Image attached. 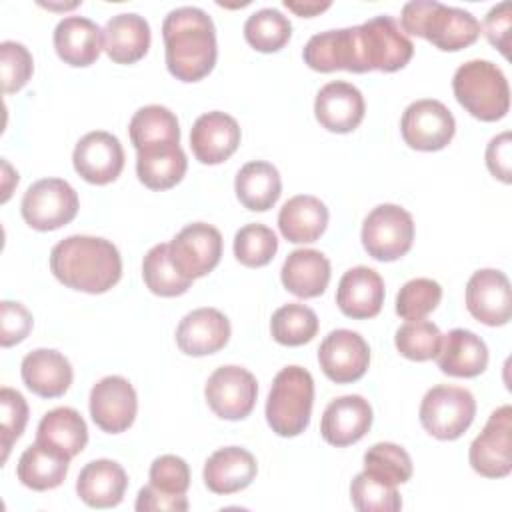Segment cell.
<instances>
[{
    "instance_id": "1",
    "label": "cell",
    "mask_w": 512,
    "mask_h": 512,
    "mask_svg": "<svg viewBox=\"0 0 512 512\" xmlns=\"http://www.w3.org/2000/svg\"><path fill=\"white\" fill-rule=\"evenodd\" d=\"M162 38L168 72L182 82L208 76L218 58L216 28L212 18L196 6H180L166 14Z\"/></svg>"
},
{
    "instance_id": "2",
    "label": "cell",
    "mask_w": 512,
    "mask_h": 512,
    "mask_svg": "<svg viewBox=\"0 0 512 512\" xmlns=\"http://www.w3.org/2000/svg\"><path fill=\"white\" fill-rule=\"evenodd\" d=\"M52 274L68 288L102 294L118 284L122 258L118 248L98 236H68L50 252Z\"/></svg>"
},
{
    "instance_id": "3",
    "label": "cell",
    "mask_w": 512,
    "mask_h": 512,
    "mask_svg": "<svg viewBox=\"0 0 512 512\" xmlns=\"http://www.w3.org/2000/svg\"><path fill=\"white\" fill-rule=\"evenodd\" d=\"M400 24L404 32L420 36L444 52H456L474 44L482 30L476 16L468 10L436 0L406 2Z\"/></svg>"
},
{
    "instance_id": "4",
    "label": "cell",
    "mask_w": 512,
    "mask_h": 512,
    "mask_svg": "<svg viewBox=\"0 0 512 512\" xmlns=\"http://www.w3.org/2000/svg\"><path fill=\"white\" fill-rule=\"evenodd\" d=\"M452 90L458 104L482 122H496L510 108L508 80L490 60H468L458 66Z\"/></svg>"
},
{
    "instance_id": "5",
    "label": "cell",
    "mask_w": 512,
    "mask_h": 512,
    "mask_svg": "<svg viewBox=\"0 0 512 512\" xmlns=\"http://www.w3.org/2000/svg\"><path fill=\"white\" fill-rule=\"evenodd\" d=\"M314 404V380L302 366L282 368L266 400V420L272 432L284 438L302 434L310 424Z\"/></svg>"
},
{
    "instance_id": "6",
    "label": "cell",
    "mask_w": 512,
    "mask_h": 512,
    "mask_svg": "<svg viewBox=\"0 0 512 512\" xmlns=\"http://www.w3.org/2000/svg\"><path fill=\"white\" fill-rule=\"evenodd\" d=\"M476 416V400L460 386H434L420 402V424L438 440L460 438Z\"/></svg>"
},
{
    "instance_id": "7",
    "label": "cell",
    "mask_w": 512,
    "mask_h": 512,
    "mask_svg": "<svg viewBox=\"0 0 512 512\" xmlns=\"http://www.w3.org/2000/svg\"><path fill=\"white\" fill-rule=\"evenodd\" d=\"M362 246L374 260L402 258L414 242V220L398 204H380L362 222Z\"/></svg>"
},
{
    "instance_id": "8",
    "label": "cell",
    "mask_w": 512,
    "mask_h": 512,
    "mask_svg": "<svg viewBox=\"0 0 512 512\" xmlns=\"http://www.w3.org/2000/svg\"><path fill=\"white\" fill-rule=\"evenodd\" d=\"M78 206V194L66 180L42 178L24 192L20 212L30 228L48 232L72 222Z\"/></svg>"
},
{
    "instance_id": "9",
    "label": "cell",
    "mask_w": 512,
    "mask_h": 512,
    "mask_svg": "<svg viewBox=\"0 0 512 512\" xmlns=\"http://www.w3.org/2000/svg\"><path fill=\"white\" fill-rule=\"evenodd\" d=\"M468 460L484 478H504L512 470V408H496L484 430L472 440Z\"/></svg>"
},
{
    "instance_id": "10",
    "label": "cell",
    "mask_w": 512,
    "mask_h": 512,
    "mask_svg": "<svg viewBox=\"0 0 512 512\" xmlns=\"http://www.w3.org/2000/svg\"><path fill=\"white\" fill-rule=\"evenodd\" d=\"M400 132L410 148L436 152L446 148L454 138L456 120L440 100L422 98L404 110Z\"/></svg>"
},
{
    "instance_id": "11",
    "label": "cell",
    "mask_w": 512,
    "mask_h": 512,
    "mask_svg": "<svg viewBox=\"0 0 512 512\" xmlns=\"http://www.w3.org/2000/svg\"><path fill=\"white\" fill-rule=\"evenodd\" d=\"M302 56H304V62L316 72H334V70H348L358 74L368 72L364 62L360 26L326 30V32L314 34L306 42Z\"/></svg>"
},
{
    "instance_id": "12",
    "label": "cell",
    "mask_w": 512,
    "mask_h": 512,
    "mask_svg": "<svg viewBox=\"0 0 512 512\" xmlns=\"http://www.w3.org/2000/svg\"><path fill=\"white\" fill-rule=\"evenodd\" d=\"M204 396L218 418L242 420L254 410L258 382L242 366H220L208 376Z\"/></svg>"
},
{
    "instance_id": "13",
    "label": "cell",
    "mask_w": 512,
    "mask_h": 512,
    "mask_svg": "<svg viewBox=\"0 0 512 512\" xmlns=\"http://www.w3.org/2000/svg\"><path fill=\"white\" fill-rule=\"evenodd\" d=\"M360 36L368 72H396L404 68L414 54L412 40L392 16H374L366 20L360 24Z\"/></svg>"
},
{
    "instance_id": "14",
    "label": "cell",
    "mask_w": 512,
    "mask_h": 512,
    "mask_svg": "<svg viewBox=\"0 0 512 512\" xmlns=\"http://www.w3.org/2000/svg\"><path fill=\"white\" fill-rule=\"evenodd\" d=\"M172 264L186 278H202L212 272L222 256V234L206 222L184 226L168 244Z\"/></svg>"
},
{
    "instance_id": "15",
    "label": "cell",
    "mask_w": 512,
    "mask_h": 512,
    "mask_svg": "<svg viewBox=\"0 0 512 512\" xmlns=\"http://www.w3.org/2000/svg\"><path fill=\"white\" fill-rule=\"evenodd\" d=\"M318 362L328 380L350 384L360 380L370 364L368 342L354 330H332L318 348Z\"/></svg>"
},
{
    "instance_id": "16",
    "label": "cell",
    "mask_w": 512,
    "mask_h": 512,
    "mask_svg": "<svg viewBox=\"0 0 512 512\" xmlns=\"http://www.w3.org/2000/svg\"><path fill=\"white\" fill-rule=\"evenodd\" d=\"M138 412L134 386L122 376H104L90 390V416L94 424L108 432L128 430Z\"/></svg>"
},
{
    "instance_id": "17",
    "label": "cell",
    "mask_w": 512,
    "mask_h": 512,
    "mask_svg": "<svg viewBox=\"0 0 512 512\" xmlns=\"http://www.w3.org/2000/svg\"><path fill=\"white\" fill-rule=\"evenodd\" d=\"M72 164L86 182L102 186L120 176L124 168V150L114 134L94 130L78 140Z\"/></svg>"
},
{
    "instance_id": "18",
    "label": "cell",
    "mask_w": 512,
    "mask_h": 512,
    "mask_svg": "<svg viewBox=\"0 0 512 512\" xmlns=\"http://www.w3.org/2000/svg\"><path fill=\"white\" fill-rule=\"evenodd\" d=\"M466 308L486 326H504L512 316L508 276L494 268L474 272L466 284Z\"/></svg>"
},
{
    "instance_id": "19",
    "label": "cell",
    "mask_w": 512,
    "mask_h": 512,
    "mask_svg": "<svg viewBox=\"0 0 512 512\" xmlns=\"http://www.w3.org/2000/svg\"><path fill=\"white\" fill-rule=\"evenodd\" d=\"M366 112L362 92L344 80H334L324 84L314 100V114L322 128L346 134L358 128Z\"/></svg>"
},
{
    "instance_id": "20",
    "label": "cell",
    "mask_w": 512,
    "mask_h": 512,
    "mask_svg": "<svg viewBox=\"0 0 512 512\" xmlns=\"http://www.w3.org/2000/svg\"><path fill=\"white\" fill-rule=\"evenodd\" d=\"M240 136L238 122L230 114L214 110L196 118L190 130V148L198 162L220 164L236 152Z\"/></svg>"
},
{
    "instance_id": "21",
    "label": "cell",
    "mask_w": 512,
    "mask_h": 512,
    "mask_svg": "<svg viewBox=\"0 0 512 512\" xmlns=\"http://www.w3.org/2000/svg\"><path fill=\"white\" fill-rule=\"evenodd\" d=\"M372 406L358 394H348L332 400L320 422L322 438L332 446H350L366 436L372 426Z\"/></svg>"
},
{
    "instance_id": "22",
    "label": "cell",
    "mask_w": 512,
    "mask_h": 512,
    "mask_svg": "<svg viewBox=\"0 0 512 512\" xmlns=\"http://www.w3.org/2000/svg\"><path fill=\"white\" fill-rule=\"evenodd\" d=\"M230 340V320L216 308L188 312L176 328V344L188 356H208Z\"/></svg>"
},
{
    "instance_id": "23",
    "label": "cell",
    "mask_w": 512,
    "mask_h": 512,
    "mask_svg": "<svg viewBox=\"0 0 512 512\" xmlns=\"http://www.w3.org/2000/svg\"><path fill=\"white\" fill-rule=\"evenodd\" d=\"M336 304L340 312L348 318H374L384 304L382 276L368 266H356L346 270L338 282Z\"/></svg>"
},
{
    "instance_id": "24",
    "label": "cell",
    "mask_w": 512,
    "mask_h": 512,
    "mask_svg": "<svg viewBox=\"0 0 512 512\" xmlns=\"http://www.w3.org/2000/svg\"><path fill=\"white\" fill-rule=\"evenodd\" d=\"M54 48L58 58L70 66H90L104 48L100 26L84 16H66L54 28Z\"/></svg>"
},
{
    "instance_id": "25",
    "label": "cell",
    "mask_w": 512,
    "mask_h": 512,
    "mask_svg": "<svg viewBox=\"0 0 512 512\" xmlns=\"http://www.w3.org/2000/svg\"><path fill=\"white\" fill-rule=\"evenodd\" d=\"M22 382L40 398H58L72 384V366L64 354L50 348L28 352L20 366Z\"/></svg>"
},
{
    "instance_id": "26",
    "label": "cell",
    "mask_w": 512,
    "mask_h": 512,
    "mask_svg": "<svg viewBox=\"0 0 512 512\" xmlns=\"http://www.w3.org/2000/svg\"><path fill=\"white\" fill-rule=\"evenodd\" d=\"M438 368L454 378H474L488 366L486 342L472 330L454 328L442 336L436 354Z\"/></svg>"
},
{
    "instance_id": "27",
    "label": "cell",
    "mask_w": 512,
    "mask_h": 512,
    "mask_svg": "<svg viewBox=\"0 0 512 512\" xmlns=\"http://www.w3.org/2000/svg\"><path fill=\"white\" fill-rule=\"evenodd\" d=\"M256 458L240 448L226 446L210 454L204 464V484L214 494H234L244 490L256 478Z\"/></svg>"
},
{
    "instance_id": "28",
    "label": "cell",
    "mask_w": 512,
    "mask_h": 512,
    "mask_svg": "<svg viewBox=\"0 0 512 512\" xmlns=\"http://www.w3.org/2000/svg\"><path fill=\"white\" fill-rule=\"evenodd\" d=\"M128 486L124 468L108 458L88 462L76 480V492L90 508H114L122 502Z\"/></svg>"
},
{
    "instance_id": "29",
    "label": "cell",
    "mask_w": 512,
    "mask_h": 512,
    "mask_svg": "<svg viewBox=\"0 0 512 512\" xmlns=\"http://www.w3.org/2000/svg\"><path fill=\"white\" fill-rule=\"evenodd\" d=\"M104 50L116 64H134L150 48V26L144 16L124 12L112 16L104 30Z\"/></svg>"
},
{
    "instance_id": "30",
    "label": "cell",
    "mask_w": 512,
    "mask_h": 512,
    "mask_svg": "<svg viewBox=\"0 0 512 512\" xmlns=\"http://www.w3.org/2000/svg\"><path fill=\"white\" fill-rule=\"evenodd\" d=\"M328 226L326 204L310 194H298L286 200L278 214V228L288 242H316Z\"/></svg>"
},
{
    "instance_id": "31",
    "label": "cell",
    "mask_w": 512,
    "mask_h": 512,
    "mask_svg": "<svg viewBox=\"0 0 512 512\" xmlns=\"http://www.w3.org/2000/svg\"><path fill=\"white\" fill-rule=\"evenodd\" d=\"M282 284L298 298L320 296L330 282V260L312 248H300L288 254L280 270Z\"/></svg>"
},
{
    "instance_id": "32",
    "label": "cell",
    "mask_w": 512,
    "mask_h": 512,
    "mask_svg": "<svg viewBox=\"0 0 512 512\" xmlns=\"http://www.w3.org/2000/svg\"><path fill=\"white\" fill-rule=\"evenodd\" d=\"M70 460V456L36 440L22 452L16 466V476L26 488L38 492L52 490L64 482Z\"/></svg>"
},
{
    "instance_id": "33",
    "label": "cell",
    "mask_w": 512,
    "mask_h": 512,
    "mask_svg": "<svg viewBox=\"0 0 512 512\" xmlns=\"http://www.w3.org/2000/svg\"><path fill=\"white\" fill-rule=\"evenodd\" d=\"M234 190L244 208L266 212L278 202L282 180L276 166L264 160H252L238 170Z\"/></svg>"
},
{
    "instance_id": "34",
    "label": "cell",
    "mask_w": 512,
    "mask_h": 512,
    "mask_svg": "<svg viewBox=\"0 0 512 512\" xmlns=\"http://www.w3.org/2000/svg\"><path fill=\"white\" fill-rule=\"evenodd\" d=\"M36 440L74 458L88 442V428L78 410L60 406L42 416L36 430Z\"/></svg>"
},
{
    "instance_id": "35",
    "label": "cell",
    "mask_w": 512,
    "mask_h": 512,
    "mask_svg": "<svg viewBox=\"0 0 512 512\" xmlns=\"http://www.w3.org/2000/svg\"><path fill=\"white\" fill-rule=\"evenodd\" d=\"M128 132L136 152L180 144L178 118L170 108L160 104H150L136 110Z\"/></svg>"
},
{
    "instance_id": "36",
    "label": "cell",
    "mask_w": 512,
    "mask_h": 512,
    "mask_svg": "<svg viewBox=\"0 0 512 512\" xmlns=\"http://www.w3.org/2000/svg\"><path fill=\"white\" fill-rule=\"evenodd\" d=\"M188 168V160L180 144L160 146L136 152L138 180L150 190H168L176 186Z\"/></svg>"
},
{
    "instance_id": "37",
    "label": "cell",
    "mask_w": 512,
    "mask_h": 512,
    "mask_svg": "<svg viewBox=\"0 0 512 512\" xmlns=\"http://www.w3.org/2000/svg\"><path fill=\"white\" fill-rule=\"evenodd\" d=\"M142 278L152 294L164 298L180 296L192 284V280L180 274L172 264L168 244H156L146 252L142 262Z\"/></svg>"
},
{
    "instance_id": "38",
    "label": "cell",
    "mask_w": 512,
    "mask_h": 512,
    "mask_svg": "<svg viewBox=\"0 0 512 512\" xmlns=\"http://www.w3.org/2000/svg\"><path fill=\"white\" fill-rule=\"evenodd\" d=\"M290 36V20L276 8H260L244 22V38L258 52H278Z\"/></svg>"
},
{
    "instance_id": "39",
    "label": "cell",
    "mask_w": 512,
    "mask_h": 512,
    "mask_svg": "<svg viewBox=\"0 0 512 512\" xmlns=\"http://www.w3.org/2000/svg\"><path fill=\"white\" fill-rule=\"evenodd\" d=\"M272 338L282 346H302L318 332V316L304 304H284L270 320Z\"/></svg>"
},
{
    "instance_id": "40",
    "label": "cell",
    "mask_w": 512,
    "mask_h": 512,
    "mask_svg": "<svg viewBox=\"0 0 512 512\" xmlns=\"http://www.w3.org/2000/svg\"><path fill=\"white\" fill-rule=\"evenodd\" d=\"M350 500L360 512H396L402 508L396 484H390L366 470L354 476L350 484Z\"/></svg>"
},
{
    "instance_id": "41",
    "label": "cell",
    "mask_w": 512,
    "mask_h": 512,
    "mask_svg": "<svg viewBox=\"0 0 512 512\" xmlns=\"http://www.w3.org/2000/svg\"><path fill=\"white\" fill-rule=\"evenodd\" d=\"M442 342V332L434 322L410 320L396 330L394 344L398 352L414 362H426L436 358Z\"/></svg>"
},
{
    "instance_id": "42",
    "label": "cell",
    "mask_w": 512,
    "mask_h": 512,
    "mask_svg": "<svg viewBox=\"0 0 512 512\" xmlns=\"http://www.w3.org/2000/svg\"><path fill=\"white\" fill-rule=\"evenodd\" d=\"M364 470L398 486L410 480L412 458L402 446L394 442H378L366 450Z\"/></svg>"
},
{
    "instance_id": "43",
    "label": "cell",
    "mask_w": 512,
    "mask_h": 512,
    "mask_svg": "<svg viewBox=\"0 0 512 512\" xmlns=\"http://www.w3.org/2000/svg\"><path fill=\"white\" fill-rule=\"evenodd\" d=\"M278 250V238L264 224H246L234 234V256L248 268L266 266Z\"/></svg>"
},
{
    "instance_id": "44",
    "label": "cell",
    "mask_w": 512,
    "mask_h": 512,
    "mask_svg": "<svg viewBox=\"0 0 512 512\" xmlns=\"http://www.w3.org/2000/svg\"><path fill=\"white\" fill-rule=\"evenodd\" d=\"M442 300V286L432 278L408 280L396 296V314L410 320H424Z\"/></svg>"
},
{
    "instance_id": "45",
    "label": "cell",
    "mask_w": 512,
    "mask_h": 512,
    "mask_svg": "<svg viewBox=\"0 0 512 512\" xmlns=\"http://www.w3.org/2000/svg\"><path fill=\"white\" fill-rule=\"evenodd\" d=\"M28 422V404L18 390H0V436H2V462H6L12 444L22 436Z\"/></svg>"
},
{
    "instance_id": "46",
    "label": "cell",
    "mask_w": 512,
    "mask_h": 512,
    "mask_svg": "<svg viewBox=\"0 0 512 512\" xmlns=\"http://www.w3.org/2000/svg\"><path fill=\"white\" fill-rule=\"evenodd\" d=\"M0 70H2V90L4 94L18 92L26 86L32 76L34 60L28 48L14 40H4L0 44Z\"/></svg>"
},
{
    "instance_id": "47",
    "label": "cell",
    "mask_w": 512,
    "mask_h": 512,
    "mask_svg": "<svg viewBox=\"0 0 512 512\" xmlns=\"http://www.w3.org/2000/svg\"><path fill=\"white\" fill-rule=\"evenodd\" d=\"M150 484L166 494H186L190 486V468L186 460L174 454L158 456L150 464Z\"/></svg>"
},
{
    "instance_id": "48",
    "label": "cell",
    "mask_w": 512,
    "mask_h": 512,
    "mask_svg": "<svg viewBox=\"0 0 512 512\" xmlns=\"http://www.w3.org/2000/svg\"><path fill=\"white\" fill-rule=\"evenodd\" d=\"M32 324V314L20 302L4 300L0 304V344L4 348L22 342L30 334Z\"/></svg>"
},
{
    "instance_id": "49",
    "label": "cell",
    "mask_w": 512,
    "mask_h": 512,
    "mask_svg": "<svg viewBox=\"0 0 512 512\" xmlns=\"http://www.w3.org/2000/svg\"><path fill=\"white\" fill-rule=\"evenodd\" d=\"M510 20H512V4L510 2H500V4L492 6L484 18L486 38L504 56H508V48H510Z\"/></svg>"
},
{
    "instance_id": "50",
    "label": "cell",
    "mask_w": 512,
    "mask_h": 512,
    "mask_svg": "<svg viewBox=\"0 0 512 512\" xmlns=\"http://www.w3.org/2000/svg\"><path fill=\"white\" fill-rule=\"evenodd\" d=\"M136 510L138 512H184L188 510V498L186 494L174 496L166 494L152 484L140 488L136 498Z\"/></svg>"
},
{
    "instance_id": "51",
    "label": "cell",
    "mask_w": 512,
    "mask_h": 512,
    "mask_svg": "<svg viewBox=\"0 0 512 512\" xmlns=\"http://www.w3.org/2000/svg\"><path fill=\"white\" fill-rule=\"evenodd\" d=\"M510 162H512V142L510 132L494 136L486 146V166L502 182H510Z\"/></svg>"
},
{
    "instance_id": "52",
    "label": "cell",
    "mask_w": 512,
    "mask_h": 512,
    "mask_svg": "<svg viewBox=\"0 0 512 512\" xmlns=\"http://www.w3.org/2000/svg\"><path fill=\"white\" fill-rule=\"evenodd\" d=\"M284 6L288 8V10H292L294 14H298V16H302V18H310V16H316V14H320V12H324V10H328L330 6H332V2H294V0H284Z\"/></svg>"
},
{
    "instance_id": "53",
    "label": "cell",
    "mask_w": 512,
    "mask_h": 512,
    "mask_svg": "<svg viewBox=\"0 0 512 512\" xmlns=\"http://www.w3.org/2000/svg\"><path fill=\"white\" fill-rule=\"evenodd\" d=\"M12 184H18V172H14L12 166L6 160H2V202L10 198Z\"/></svg>"
}]
</instances>
